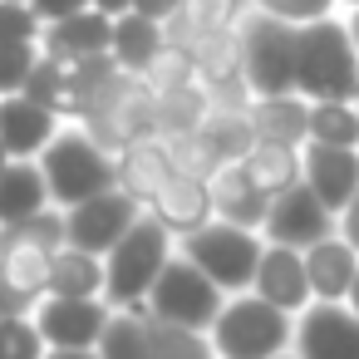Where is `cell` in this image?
I'll return each mask as SVG.
<instances>
[{
    "label": "cell",
    "mask_w": 359,
    "mask_h": 359,
    "mask_svg": "<svg viewBox=\"0 0 359 359\" xmlns=\"http://www.w3.org/2000/svg\"><path fill=\"white\" fill-rule=\"evenodd\" d=\"M241 172L266 192V197H276V192H285L290 182H300V148L295 143H271V138H256L241 158Z\"/></svg>",
    "instance_id": "603a6c76"
},
{
    "label": "cell",
    "mask_w": 359,
    "mask_h": 359,
    "mask_svg": "<svg viewBox=\"0 0 359 359\" xmlns=\"http://www.w3.org/2000/svg\"><path fill=\"white\" fill-rule=\"evenodd\" d=\"M251 290L290 315H300L315 295H310V276H305V256L300 246H280V241H266L261 246V261H256V276H251Z\"/></svg>",
    "instance_id": "4fadbf2b"
},
{
    "label": "cell",
    "mask_w": 359,
    "mask_h": 359,
    "mask_svg": "<svg viewBox=\"0 0 359 359\" xmlns=\"http://www.w3.org/2000/svg\"><path fill=\"white\" fill-rule=\"evenodd\" d=\"M300 177L305 187L339 217V207L354 197L359 187V148H339V143H315L305 138L300 143Z\"/></svg>",
    "instance_id": "7c38bea8"
},
{
    "label": "cell",
    "mask_w": 359,
    "mask_h": 359,
    "mask_svg": "<svg viewBox=\"0 0 359 359\" xmlns=\"http://www.w3.org/2000/svg\"><path fill=\"white\" fill-rule=\"evenodd\" d=\"M246 118H251V133L256 138H271V143H305V128H310V99H300L295 89L290 94H261L246 104Z\"/></svg>",
    "instance_id": "ffe728a7"
},
{
    "label": "cell",
    "mask_w": 359,
    "mask_h": 359,
    "mask_svg": "<svg viewBox=\"0 0 359 359\" xmlns=\"http://www.w3.org/2000/svg\"><path fill=\"white\" fill-rule=\"evenodd\" d=\"M89 0H30V11L40 15V25H50V20H65V15H74V11H84Z\"/></svg>",
    "instance_id": "f35d334b"
},
{
    "label": "cell",
    "mask_w": 359,
    "mask_h": 359,
    "mask_svg": "<svg viewBox=\"0 0 359 359\" xmlns=\"http://www.w3.org/2000/svg\"><path fill=\"white\" fill-rule=\"evenodd\" d=\"M153 109H158V133L172 138V133H192V128L207 118L212 99H207V89L192 79V84L168 89V94H153Z\"/></svg>",
    "instance_id": "83f0119b"
},
{
    "label": "cell",
    "mask_w": 359,
    "mask_h": 359,
    "mask_svg": "<svg viewBox=\"0 0 359 359\" xmlns=\"http://www.w3.org/2000/svg\"><path fill=\"white\" fill-rule=\"evenodd\" d=\"M236 50H241V84L261 94H290L295 89V25L276 20L266 11H251L236 20Z\"/></svg>",
    "instance_id": "277c9868"
},
{
    "label": "cell",
    "mask_w": 359,
    "mask_h": 359,
    "mask_svg": "<svg viewBox=\"0 0 359 359\" xmlns=\"http://www.w3.org/2000/svg\"><path fill=\"white\" fill-rule=\"evenodd\" d=\"M354 104H359V99H354Z\"/></svg>",
    "instance_id": "681fc988"
},
{
    "label": "cell",
    "mask_w": 359,
    "mask_h": 359,
    "mask_svg": "<svg viewBox=\"0 0 359 359\" xmlns=\"http://www.w3.org/2000/svg\"><path fill=\"white\" fill-rule=\"evenodd\" d=\"M40 15L30 11V0H0V45L11 40H40Z\"/></svg>",
    "instance_id": "d590c367"
},
{
    "label": "cell",
    "mask_w": 359,
    "mask_h": 359,
    "mask_svg": "<svg viewBox=\"0 0 359 359\" xmlns=\"http://www.w3.org/2000/svg\"><path fill=\"white\" fill-rule=\"evenodd\" d=\"M241 6L246 0H182V15L197 30H231L241 20Z\"/></svg>",
    "instance_id": "e575fe53"
},
{
    "label": "cell",
    "mask_w": 359,
    "mask_h": 359,
    "mask_svg": "<svg viewBox=\"0 0 359 359\" xmlns=\"http://www.w3.org/2000/svg\"><path fill=\"white\" fill-rule=\"evenodd\" d=\"M271 359H295V354H271Z\"/></svg>",
    "instance_id": "7dc6e473"
},
{
    "label": "cell",
    "mask_w": 359,
    "mask_h": 359,
    "mask_svg": "<svg viewBox=\"0 0 359 359\" xmlns=\"http://www.w3.org/2000/svg\"><path fill=\"white\" fill-rule=\"evenodd\" d=\"M290 334H295V315L261 300L256 290L222 300L217 320L207 325L217 359H271V354L290 349Z\"/></svg>",
    "instance_id": "7a4b0ae2"
},
{
    "label": "cell",
    "mask_w": 359,
    "mask_h": 359,
    "mask_svg": "<svg viewBox=\"0 0 359 359\" xmlns=\"http://www.w3.org/2000/svg\"><path fill=\"white\" fill-rule=\"evenodd\" d=\"M109 35H114V15L84 6V11H74L65 20H50L40 30V50L55 55V60H65V65H74L84 55H104L109 50Z\"/></svg>",
    "instance_id": "e0dca14e"
},
{
    "label": "cell",
    "mask_w": 359,
    "mask_h": 359,
    "mask_svg": "<svg viewBox=\"0 0 359 359\" xmlns=\"http://www.w3.org/2000/svg\"><path fill=\"white\" fill-rule=\"evenodd\" d=\"M35 305H40L35 290L15 285L11 276H0V315H35Z\"/></svg>",
    "instance_id": "74e56055"
},
{
    "label": "cell",
    "mask_w": 359,
    "mask_h": 359,
    "mask_svg": "<svg viewBox=\"0 0 359 359\" xmlns=\"http://www.w3.org/2000/svg\"><path fill=\"white\" fill-rule=\"evenodd\" d=\"M295 359H359V315L349 300H310L295 315Z\"/></svg>",
    "instance_id": "9c48e42d"
},
{
    "label": "cell",
    "mask_w": 359,
    "mask_h": 359,
    "mask_svg": "<svg viewBox=\"0 0 359 359\" xmlns=\"http://www.w3.org/2000/svg\"><path fill=\"white\" fill-rule=\"evenodd\" d=\"M40 172L50 187V202L74 207L104 187H114V153H104L84 128H60L40 148Z\"/></svg>",
    "instance_id": "5b68a950"
},
{
    "label": "cell",
    "mask_w": 359,
    "mask_h": 359,
    "mask_svg": "<svg viewBox=\"0 0 359 359\" xmlns=\"http://www.w3.org/2000/svg\"><path fill=\"white\" fill-rule=\"evenodd\" d=\"M148 212H153L172 236H187V231H197L202 222H212V182L197 177V172H172V177L158 187V197L148 202Z\"/></svg>",
    "instance_id": "9a60e30c"
},
{
    "label": "cell",
    "mask_w": 359,
    "mask_h": 359,
    "mask_svg": "<svg viewBox=\"0 0 359 359\" xmlns=\"http://www.w3.org/2000/svg\"><path fill=\"white\" fill-rule=\"evenodd\" d=\"M89 6L104 15H123V11H133V0H89Z\"/></svg>",
    "instance_id": "b9f144b4"
},
{
    "label": "cell",
    "mask_w": 359,
    "mask_h": 359,
    "mask_svg": "<svg viewBox=\"0 0 359 359\" xmlns=\"http://www.w3.org/2000/svg\"><path fill=\"white\" fill-rule=\"evenodd\" d=\"M207 182H212V217L261 231L271 197H266V192H261V187H256V182L241 172V163H222V168H217Z\"/></svg>",
    "instance_id": "d6986e66"
},
{
    "label": "cell",
    "mask_w": 359,
    "mask_h": 359,
    "mask_svg": "<svg viewBox=\"0 0 359 359\" xmlns=\"http://www.w3.org/2000/svg\"><path fill=\"white\" fill-rule=\"evenodd\" d=\"M172 172H177V163H172V148H168L163 133L133 138V143H123V148L114 153V182H118L133 202H143V207L158 197V187H163Z\"/></svg>",
    "instance_id": "5bb4252c"
},
{
    "label": "cell",
    "mask_w": 359,
    "mask_h": 359,
    "mask_svg": "<svg viewBox=\"0 0 359 359\" xmlns=\"http://www.w3.org/2000/svg\"><path fill=\"white\" fill-rule=\"evenodd\" d=\"M305 138L315 143H339V148H359V104L354 99H315L310 104V128Z\"/></svg>",
    "instance_id": "f1b7e54d"
},
{
    "label": "cell",
    "mask_w": 359,
    "mask_h": 359,
    "mask_svg": "<svg viewBox=\"0 0 359 359\" xmlns=\"http://www.w3.org/2000/svg\"><path fill=\"white\" fill-rule=\"evenodd\" d=\"M153 94H168V89H177V84H192L197 74H192V55L187 50H177V45H163L153 60H148V69L138 74Z\"/></svg>",
    "instance_id": "1f68e13d"
},
{
    "label": "cell",
    "mask_w": 359,
    "mask_h": 359,
    "mask_svg": "<svg viewBox=\"0 0 359 359\" xmlns=\"http://www.w3.org/2000/svg\"><path fill=\"white\" fill-rule=\"evenodd\" d=\"M197 133H202V143L217 153V163H236V158L256 143L251 118H246V104H212L207 118L197 123Z\"/></svg>",
    "instance_id": "484cf974"
},
{
    "label": "cell",
    "mask_w": 359,
    "mask_h": 359,
    "mask_svg": "<svg viewBox=\"0 0 359 359\" xmlns=\"http://www.w3.org/2000/svg\"><path fill=\"white\" fill-rule=\"evenodd\" d=\"M60 133V114L25 99V94H0V143L11 158H35Z\"/></svg>",
    "instance_id": "2e32d148"
},
{
    "label": "cell",
    "mask_w": 359,
    "mask_h": 359,
    "mask_svg": "<svg viewBox=\"0 0 359 359\" xmlns=\"http://www.w3.org/2000/svg\"><path fill=\"white\" fill-rule=\"evenodd\" d=\"M300 256H305V276H310V295H315V300H344V295H349L354 271H359V251H354L339 231L310 241Z\"/></svg>",
    "instance_id": "ac0fdd59"
},
{
    "label": "cell",
    "mask_w": 359,
    "mask_h": 359,
    "mask_svg": "<svg viewBox=\"0 0 359 359\" xmlns=\"http://www.w3.org/2000/svg\"><path fill=\"white\" fill-rule=\"evenodd\" d=\"M334 222H339V236H344V241L359 251V187H354V197L339 207V217H334Z\"/></svg>",
    "instance_id": "ab89813d"
},
{
    "label": "cell",
    "mask_w": 359,
    "mask_h": 359,
    "mask_svg": "<svg viewBox=\"0 0 359 359\" xmlns=\"http://www.w3.org/2000/svg\"><path fill=\"white\" fill-rule=\"evenodd\" d=\"M172 256V231L143 212L109 251H104V300L118 310V305H143L148 300V285L158 280V271L168 266Z\"/></svg>",
    "instance_id": "3957f363"
},
{
    "label": "cell",
    "mask_w": 359,
    "mask_h": 359,
    "mask_svg": "<svg viewBox=\"0 0 359 359\" xmlns=\"http://www.w3.org/2000/svg\"><path fill=\"white\" fill-rule=\"evenodd\" d=\"M148 330H153L148 305H118L109 310V325L94 349L99 359H148Z\"/></svg>",
    "instance_id": "4316f807"
},
{
    "label": "cell",
    "mask_w": 359,
    "mask_h": 359,
    "mask_svg": "<svg viewBox=\"0 0 359 359\" xmlns=\"http://www.w3.org/2000/svg\"><path fill=\"white\" fill-rule=\"evenodd\" d=\"M45 202H50V187H45V172L35 158H11L0 168V226L35 217Z\"/></svg>",
    "instance_id": "7402d4cb"
},
{
    "label": "cell",
    "mask_w": 359,
    "mask_h": 359,
    "mask_svg": "<svg viewBox=\"0 0 359 359\" xmlns=\"http://www.w3.org/2000/svg\"><path fill=\"white\" fill-rule=\"evenodd\" d=\"M349 35H354V50H359V6H354V20H349Z\"/></svg>",
    "instance_id": "f6af8a7d"
},
{
    "label": "cell",
    "mask_w": 359,
    "mask_h": 359,
    "mask_svg": "<svg viewBox=\"0 0 359 359\" xmlns=\"http://www.w3.org/2000/svg\"><path fill=\"white\" fill-rule=\"evenodd\" d=\"M295 94L300 99H359V50L349 25L320 15L295 25Z\"/></svg>",
    "instance_id": "6da1fadb"
},
{
    "label": "cell",
    "mask_w": 359,
    "mask_h": 359,
    "mask_svg": "<svg viewBox=\"0 0 359 359\" xmlns=\"http://www.w3.org/2000/svg\"><path fill=\"white\" fill-rule=\"evenodd\" d=\"M133 11L138 15H153V20H168V15L182 11V0H133Z\"/></svg>",
    "instance_id": "60d3db41"
},
{
    "label": "cell",
    "mask_w": 359,
    "mask_h": 359,
    "mask_svg": "<svg viewBox=\"0 0 359 359\" xmlns=\"http://www.w3.org/2000/svg\"><path fill=\"white\" fill-rule=\"evenodd\" d=\"M45 359H99V349H50Z\"/></svg>",
    "instance_id": "7bdbcfd3"
},
{
    "label": "cell",
    "mask_w": 359,
    "mask_h": 359,
    "mask_svg": "<svg viewBox=\"0 0 359 359\" xmlns=\"http://www.w3.org/2000/svg\"><path fill=\"white\" fill-rule=\"evenodd\" d=\"M330 231H334V212L305 187V177L290 182L285 192H276L271 207H266V222H261V236H266V241L300 246V251H305L310 241L330 236Z\"/></svg>",
    "instance_id": "8fae6325"
},
{
    "label": "cell",
    "mask_w": 359,
    "mask_h": 359,
    "mask_svg": "<svg viewBox=\"0 0 359 359\" xmlns=\"http://www.w3.org/2000/svg\"><path fill=\"white\" fill-rule=\"evenodd\" d=\"M6 163H11V153H6V143H0V168H6Z\"/></svg>",
    "instance_id": "bcb514c9"
},
{
    "label": "cell",
    "mask_w": 359,
    "mask_h": 359,
    "mask_svg": "<svg viewBox=\"0 0 359 359\" xmlns=\"http://www.w3.org/2000/svg\"><path fill=\"white\" fill-rule=\"evenodd\" d=\"M344 300H349V310L359 315V271H354V285H349V295H344Z\"/></svg>",
    "instance_id": "ee69618b"
},
{
    "label": "cell",
    "mask_w": 359,
    "mask_h": 359,
    "mask_svg": "<svg viewBox=\"0 0 359 359\" xmlns=\"http://www.w3.org/2000/svg\"><path fill=\"white\" fill-rule=\"evenodd\" d=\"M45 295H104V256L79 251V246L65 241V246L50 256Z\"/></svg>",
    "instance_id": "cb8c5ba5"
},
{
    "label": "cell",
    "mask_w": 359,
    "mask_h": 359,
    "mask_svg": "<svg viewBox=\"0 0 359 359\" xmlns=\"http://www.w3.org/2000/svg\"><path fill=\"white\" fill-rule=\"evenodd\" d=\"M20 94L35 99V104H45V109H55V114L65 118V109H69V69H65V60H55V55L40 50V60H35V69L25 74Z\"/></svg>",
    "instance_id": "4dcf8cb0"
},
{
    "label": "cell",
    "mask_w": 359,
    "mask_h": 359,
    "mask_svg": "<svg viewBox=\"0 0 359 359\" xmlns=\"http://www.w3.org/2000/svg\"><path fill=\"white\" fill-rule=\"evenodd\" d=\"M168 45V35H163V20H153V15H138V11H123V15H114V35H109V55H114V65L123 69V74H143L148 69V60L158 55Z\"/></svg>",
    "instance_id": "44dd1931"
},
{
    "label": "cell",
    "mask_w": 359,
    "mask_h": 359,
    "mask_svg": "<svg viewBox=\"0 0 359 359\" xmlns=\"http://www.w3.org/2000/svg\"><path fill=\"white\" fill-rule=\"evenodd\" d=\"M35 60H40V40H11V45H0V94H20V84L35 69Z\"/></svg>",
    "instance_id": "836d02e7"
},
{
    "label": "cell",
    "mask_w": 359,
    "mask_h": 359,
    "mask_svg": "<svg viewBox=\"0 0 359 359\" xmlns=\"http://www.w3.org/2000/svg\"><path fill=\"white\" fill-rule=\"evenodd\" d=\"M148 359H217L207 330H187L172 320H153L148 330Z\"/></svg>",
    "instance_id": "f546056e"
},
{
    "label": "cell",
    "mask_w": 359,
    "mask_h": 359,
    "mask_svg": "<svg viewBox=\"0 0 359 359\" xmlns=\"http://www.w3.org/2000/svg\"><path fill=\"white\" fill-rule=\"evenodd\" d=\"M261 246H266L261 231L236 226V222H222V217H212V222H202L197 231L182 236V256L197 271H207L222 290H251Z\"/></svg>",
    "instance_id": "8992f818"
},
{
    "label": "cell",
    "mask_w": 359,
    "mask_h": 359,
    "mask_svg": "<svg viewBox=\"0 0 359 359\" xmlns=\"http://www.w3.org/2000/svg\"><path fill=\"white\" fill-rule=\"evenodd\" d=\"M222 285L197 271L187 256H168V266L158 271V280L148 285V315L153 320H172V325H187V330H207L222 310Z\"/></svg>",
    "instance_id": "52a82bcc"
},
{
    "label": "cell",
    "mask_w": 359,
    "mask_h": 359,
    "mask_svg": "<svg viewBox=\"0 0 359 359\" xmlns=\"http://www.w3.org/2000/svg\"><path fill=\"white\" fill-rule=\"evenodd\" d=\"M45 334L30 315H0V359H45Z\"/></svg>",
    "instance_id": "d6a6232c"
},
{
    "label": "cell",
    "mask_w": 359,
    "mask_h": 359,
    "mask_svg": "<svg viewBox=\"0 0 359 359\" xmlns=\"http://www.w3.org/2000/svg\"><path fill=\"white\" fill-rule=\"evenodd\" d=\"M256 11L276 15V20H290V25H305V20H320L334 11V0H256Z\"/></svg>",
    "instance_id": "8d00e7d4"
},
{
    "label": "cell",
    "mask_w": 359,
    "mask_h": 359,
    "mask_svg": "<svg viewBox=\"0 0 359 359\" xmlns=\"http://www.w3.org/2000/svg\"><path fill=\"white\" fill-rule=\"evenodd\" d=\"M138 217H143V202H133V197L114 182V187H104V192H94V197H84V202H74V207H65V241L79 246V251L104 256Z\"/></svg>",
    "instance_id": "ba28073f"
},
{
    "label": "cell",
    "mask_w": 359,
    "mask_h": 359,
    "mask_svg": "<svg viewBox=\"0 0 359 359\" xmlns=\"http://www.w3.org/2000/svg\"><path fill=\"white\" fill-rule=\"evenodd\" d=\"M344 6H359V0H344Z\"/></svg>",
    "instance_id": "c3c4849f"
},
{
    "label": "cell",
    "mask_w": 359,
    "mask_h": 359,
    "mask_svg": "<svg viewBox=\"0 0 359 359\" xmlns=\"http://www.w3.org/2000/svg\"><path fill=\"white\" fill-rule=\"evenodd\" d=\"M50 256L40 241H30L20 226H0V276H11L15 285L45 295V276H50Z\"/></svg>",
    "instance_id": "d4e9b609"
},
{
    "label": "cell",
    "mask_w": 359,
    "mask_h": 359,
    "mask_svg": "<svg viewBox=\"0 0 359 359\" xmlns=\"http://www.w3.org/2000/svg\"><path fill=\"white\" fill-rule=\"evenodd\" d=\"M109 310L114 305L104 295H40L35 330L50 349H94L109 325Z\"/></svg>",
    "instance_id": "30bf717a"
}]
</instances>
